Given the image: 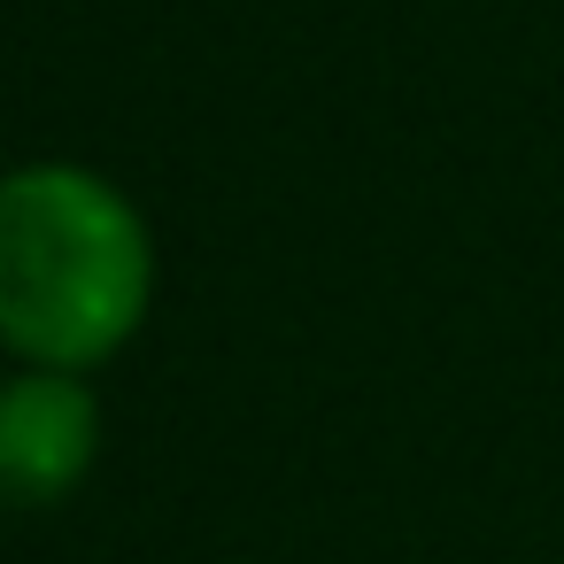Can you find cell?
<instances>
[{
  "mask_svg": "<svg viewBox=\"0 0 564 564\" xmlns=\"http://www.w3.org/2000/svg\"><path fill=\"white\" fill-rule=\"evenodd\" d=\"M148 294V225L101 171L32 163L0 178V348L86 371L140 333Z\"/></svg>",
  "mask_w": 564,
  "mask_h": 564,
  "instance_id": "cell-1",
  "label": "cell"
},
{
  "mask_svg": "<svg viewBox=\"0 0 564 564\" xmlns=\"http://www.w3.org/2000/svg\"><path fill=\"white\" fill-rule=\"evenodd\" d=\"M101 448V402L78 371H17L0 379V502L9 510H47L63 502Z\"/></svg>",
  "mask_w": 564,
  "mask_h": 564,
  "instance_id": "cell-2",
  "label": "cell"
}]
</instances>
